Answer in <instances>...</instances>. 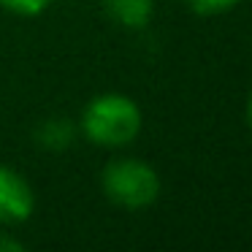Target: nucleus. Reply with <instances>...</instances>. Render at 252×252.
<instances>
[{
    "label": "nucleus",
    "mask_w": 252,
    "mask_h": 252,
    "mask_svg": "<svg viewBox=\"0 0 252 252\" xmlns=\"http://www.w3.org/2000/svg\"><path fill=\"white\" fill-rule=\"evenodd\" d=\"M76 138V127L71 125V120L65 117H52V120H44L35 130V141L38 147L52 149V152H60V149H68Z\"/></svg>",
    "instance_id": "39448f33"
},
{
    "label": "nucleus",
    "mask_w": 252,
    "mask_h": 252,
    "mask_svg": "<svg viewBox=\"0 0 252 252\" xmlns=\"http://www.w3.org/2000/svg\"><path fill=\"white\" fill-rule=\"evenodd\" d=\"M185 3L198 17H217V14H225L233 6H239V0H185Z\"/></svg>",
    "instance_id": "423d86ee"
},
{
    "label": "nucleus",
    "mask_w": 252,
    "mask_h": 252,
    "mask_svg": "<svg viewBox=\"0 0 252 252\" xmlns=\"http://www.w3.org/2000/svg\"><path fill=\"white\" fill-rule=\"evenodd\" d=\"M103 192L114 206L120 209H147L160 195V176L149 163L136 158L111 160L100 176Z\"/></svg>",
    "instance_id": "f03ea898"
},
{
    "label": "nucleus",
    "mask_w": 252,
    "mask_h": 252,
    "mask_svg": "<svg viewBox=\"0 0 252 252\" xmlns=\"http://www.w3.org/2000/svg\"><path fill=\"white\" fill-rule=\"evenodd\" d=\"M103 11L109 14V19H114L122 28H147L152 19L155 3L152 0H103Z\"/></svg>",
    "instance_id": "20e7f679"
},
{
    "label": "nucleus",
    "mask_w": 252,
    "mask_h": 252,
    "mask_svg": "<svg viewBox=\"0 0 252 252\" xmlns=\"http://www.w3.org/2000/svg\"><path fill=\"white\" fill-rule=\"evenodd\" d=\"M52 0H0V6L11 14H19V17H35L41 14Z\"/></svg>",
    "instance_id": "0eeeda50"
},
{
    "label": "nucleus",
    "mask_w": 252,
    "mask_h": 252,
    "mask_svg": "<svg viewBox=\"0 0 252 252\" xmlns=\"http://www.w3.org/2000/svg\"><path fill=\"white\" fill-rule=\"evenodd\" d=\"M244 120H247V127H250V133H252V93H250V98H247V109H244Z\"/></svg>",
    "instance_id": "1a4fd4ad"
},
{
    "label": "nucleus",
    "mask_w": 252,
    "mask_h": 252,
    "mask_svg": "<svg viewBox=\"0 0 252 252\" xmlns=\"http://www.w3.org/2000/svg\"><path fill=\"white\" fill-rule=\"evenodd\" d=\"M6 250H11V252H22L25 247H22V241H17V239H8V236H0V252H6Z\"/></svg>",
    "instance_id": "6e6552de"
},
{
    "label": "nucleus",
    "mask_w": 252,
    "mask_h": 252,
    "mask_svg": "<svg viewBox=\"0 0 252 252\" xmlns=\"http://www.w3.org/2000/svg\"><path fill=\"white\" fill-rule=\"evenodd\" d=\"M35 195L30 190L28 179L19 176L14 168L0 165V222L14 225L25 222L33 214Z\"/></svg>",
    "instance_id": "7ed1b4c3"
},
{
    "label": "nucleus",
    "mask_w": 252,
    "mask_h": 252,
    "mask_svg": "<svg viewBox=\"0 0 252 252\" xmlns=\"http://www.w3.org/2000/svg\"><path fill=\"white\" fill-rule=\"evenodd\" d=\"M82 133L106 149L127 147L141 133V109L122 93H103L82 111Z\"/></svg>",
    "instance_id": "f257e3e1"
}]
</instances>
